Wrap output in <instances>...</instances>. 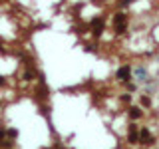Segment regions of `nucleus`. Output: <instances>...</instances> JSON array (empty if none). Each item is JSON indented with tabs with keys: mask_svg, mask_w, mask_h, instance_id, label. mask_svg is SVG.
<instances>
[{
	"mask_svg": "<svg viewBox=\"0 0 159 149\" xmlns=\"http://www.w3.org/2000/svg\"><path fill=\"white\" fill-rule=\"evenodd\" d=\"M139 103H141L143 107H151V97H149V96H145V93H143V96L139 97Z\"/></svg>",
	"mask_w": 159,
	"mask_h": 149,
	"instance_id": "6e6552de",
	"label": "nucleus"
},
{
	"mask_svg": "<svg viewBox=\"0 0 159 149\" xmlns=\"http://www.w3.org/2000/svg\"><path fill=\"white\" fill-rule=\"evenodd\" d=\"M89 28H92L93 36L99 38V36H102V32H103V28H106V18H103V16H96L92 22H89Z\"/></svg>",
	"mask_w": 159,
	"mask_h": 149,
	"instance_id": "f03ea898",
	"label": "nucleus"
},
{
	"mask_svg": "<svg viewBox=\"0 0 159 149\" xmlns=\"http://www.w3.org/2000/svg\"><path fill=\"white\" fill-rule=\"evenodd\" d=\"M127 117L131 119V121H137V119L143 117V111H141L139 107H129V109H127Z\"/></svg>",
	"mask_w": 159,
	"mask_h": 149,
	"instance_id": "423d86ee",
	"label": "nucleus"
},
{
	"mask_svg": "<svg viewBox=\"0 0 159 149\" xmlns=\"http://www.w3.org/2000/svg\"><path fill=\"white\" fill-rule=\"evenodd\" d=\"M121 102L123 103H131V93H129V92L127 93H121Z\"/></svg>",
	"mask_w": 159,
	"mask_h": 149,
	"instance_id": "1a4fd4ad",
	"label": "nucleus"
},
{
	"mask_svg": "<svg viewBox=\"0 0 159 149\" xmlns=\"http://www.w3.org/2000/svg\"><path fill=\"white\" fill-rule=\"evenodd\" d=\"M127 141L129 143H139V131H137V127L135 125H129V133H127Z\"/></svg>",
	"mask_w": 159,
	"mask_h": 149,
	"instance_id": "39448f33",
	"label": "nucleus"
},
{
	"mask_svg": "<svg viewBox=\"0 0 159 149\" xmlns=\"http://www.w3.org/2000/svg\"><path fill=\"white\" fill-rule=\"evenodd\" d=\"M139 143H143V145H153V143H155V137L151 135L149 127H141V129H139Z\"/></svg>",
	"mask_w": 159,
	"mask_h": 149,
	"instance_id": "20e7f679",
	"label": "nucleus"
},
{
	"mask_svg": "<svg viewBox=\"0 0 159 149\" xmlns=\"http://www.w3.org/2000/svg\"><path fill=\"white\" fill-rule=\"evenodd\" d=\"M157 78H159V72H157Z\"/></svg>",
	"mask_w": 159,
	"mask_h": 149,
	"instance_id": "ddd939ff",
	"label": "nucleus"
},
{
	"mask_svg": "<svg viewBox=\"0 0 159 149\" xmlns=\"http://www.w3.org/2000/svg\"><path fill=\"white\" fill-rule=\"evenodd\" d=\"M123 84H125L127 92H135V84H131V79H129V82H123Z\"/></svg>",
	"mask_w": 159,
	"mask_h": 149,
	"instance_id": "9d476101",
	"label": "nucleus"
},
{
	"mask_svg": "<svg viewBox=\"0 0 159 149\" xmlns=\"http://www.w3.org/2000/svg\"><path fill=\"white\" fill-rule=\"evenodd\" d=\"M127 22H129V14L125 12H117V14H113V18H111V26L113 30H116V34H125L127 32Z\"/></svg>",
	"mask_w": 159,
	"mask_h": 149,
	"instance_id": "f257e3e1",
	"label": "nucleus"
},
{
	"mask_svg": "<svg viewBox=\"0 0 159 149\" xmlns=\"http://www.w3.org/2000/svg\"><path fill=\"white\" fill-rule=\"evenodd\" d=\"M135 78H137V82H145V78H147V72H145V68H135Z\"/></svg>",
	"mask_w": 159,
	"mask_h": 149,
	"instance_id": "0eeeda50",
	"label": "nucleus"
},
{
	"mask_svg": "<svg viewBox=\"0 0 159 149\" xmlns=\"http://www.w3.org/2000/svg\"><path fill=\"white\" fill-rule=\"evenodd\" d=\"M4 84H6V82H4V78L0 76V86H4Z\"/></svg>",
	"mask_w": 159,
	"mask_h": 149,
	"instance_id": "f8f14e48",
	"label": "nucleus"
},
{
	"mask_svg": "<svg viewBox=\"0 0 159 149\" xmlns=\"http://www.w3.org/2000/svg\"><path fill=\"white\" fill-rule=\"evenodd\" d=\"M4 139H6V129L0 127V141H4Z\"/></svg>",
	"mask_w": 159,
	"mask_h": 149,
	"instance_id": "9b49d317",
	"label": "nucleus"
},
{
	"mask_svg": "<svg viewBox=\"0 0 159 149\" xmlns=\"http://www.w3.org/2000/svg\"><path fill=\"white\" fill-rule=\"evenodd\" d=\"M116 78H117V82H129L131 79V66H127V64H123L121 68L116 72Z\"/></svg>",
	"mask_w": 159,
	"mask_h": 149,
	"instance_id": "7ed1b4c3",
	"label": "nucleus"
}]
</instances>
